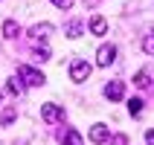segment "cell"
I'll return each mask as SVG.
<instances>
[{"label": "cell", "instance_id": "1", "mask_svg": "<svg viewBox=\"0 0 154 145\" xmlns=\"http://www.w3.org/2000/svg\"><path fill=\"white\" fill-rule=\"evenodd\" d=\"M17 76H20V81L29 84V87H44V84H47L44 73L35 70V67H29V64H20V67H17Z\"/></svg>", "mask_w": 154, "mask_h": 145}, {"label": "cell", "instance_id": "2", "mask_svg": "<svg viewBox=\"0 0 154 145\" xmlns=\"http://www.w3.org/2000/svg\"><path fill=\"white\" fill-rule=\"evenodd\" d=\"M64 107L61 104H41V119L47 122V125H55V122H64Z\"/></svg>", "mask_w": 154, "mask_h": 145}, {"label": "cell", "instance_id": "3", "mask_svg": "<svg viewBox=\"0 0 154 145\" xmlns=\"http://www.w3.org/2000/svg\"><path fill=\"white\" fill-rule=\"evenodd\" d=\"M113 61H116V47H113V44H102V47L96 50V64H99V67H111Z\"/></svg>", "mask_w": 154, "mask_h": 145}, {"label": "cell", "instance_id": "4", "mask_svg": "<svg viewBox=\"0 0 154 145\" xmlns=\"http://www.w3.org/2000/svg\"><path fill=\"white\" fill-rule=\"evenodd\" d=\"M50 35H52V23H35L32 29H29V41L32 44H44Z\"/></svg>", "mask_w": 154, "mask_h": 145}, {"label": "cell", "instance_id": "5", "mask_svg": "<svg viewBox=\"0 0 154 145\" xmlns=\"http://www.w3.org/2000/svg\"><path fill=\"white\" fill-rule=\"evenodd\" d=\"M90 64H87V61H73V64H70V78H73V81H87V76H90Z\"/></svg>", "mask_w": 154, "mask_h": 145}, {"label": "cell", "instance_id": "6", "mask_svg": "<svg viewBox=\"0 0 154 145\" xmlns=\"http://www.w3.org/2000/svg\"><path fill=\"white\" fill-rule=\"evenodd\" d=\"M108 139H111V128H108L105 122H96L93 128H90V142L102 145V142H108Z\"/></svg>", "mask_w": 154, "mask_h": 145}, {"label": "cell", "instance_id": "7", "mask_svg": "<svg viewBox=\"0 0 154 145\" xmlns=\"http://www.w3.org/2000/svg\"><path fill=\"white\" fill-rule=\"evenodd\" d=\"M105 96H108L111 102H119L122 96H125V81H108V84H105Z\"/></svg>", "mask_w": 154, "mask_h": 145}, {"label": "cell", "instance_id": "8", "mask_svg": "<svg viewBox=\"0 0 154 145\" xmlns=\"http://www.w3.org/2000/svg\"><path fill=\"white\" fill-rule=\"evenodd\" d=\"M58 139H61V145H85V139H82V134L76 128H64Z\"/></svg>", "mask_w": 154, "mask_h": 145}, {"label": "cell", "instance_id": "9", "mask_svg": "<svg viewBox=\"0 0 154 145\" xmlns=\"http://www.w3.org/2000/svg\"><path fill=\"white\" fill-rule=\"evenodd\" d=\"M6 90L15 96V99H20V96H23V81H20V76H12V78H9V81H6Z\"/></svg>", "mask_w": 154, "mask_h": 145}, {"label": "cell", "instance_id": "10", "mask_svg": "<svg viewBox=\"0 0 154 145\" xmlns=\"http://www.w3.org/2000/svg\"><path fill=\"white\" fill-rule=\"evenodd\" d=\"M90 32H93V35H105V32H108V20H105L102 15H93V17H90Z\"/></svg>", "mask_w": 154, "mask_h": 145}, {"label": "cell", "instance_id": "11", "mask_svg": "<svg viewBox=\"0 0 154 145\" xmlns=\"http://www.w3.org/2000/svg\"><path fill=\"white\" fill-rule=\"evenodd\" d=\"M15 119H17V107H15V104H9V107H3V110H0V125H3V128H6V125H12Z\"/></svg>", "mask_w": 154, "mask_h": 145}, {"label": "cell", "instance_id": "12", "mask_svg": "<svg viewBox=\"0 0 154 145\" xmlns=\"http://www.w3.org/2000/svg\"><path fill=\"white\" fill-rule=\"evenodd\" d=\"M64 32H67V38H82V32H85V23H82V20H70V23L64 26Z\"/></svg>", "mask_w": 154, "mask_h": 145}, {"label": "cell", "instance_id": "13", "mask_svg": "<svg viewBox=\"0 0 154 145\" xmlns=\"http://www.w3.org/2000/svg\"><path fill=\"white\" fill-rule=\"evenodd\" d=\"M3 35H6V38H17V35H20L17 20H6V23H3Z\"/></svg>", "mask_w": 154, "mask_h": 145}, {"label": "cell", "instance_id": "14", "mask_svg": "<svg viewBox=\"0 0 154 145\" xmlns=\"http://www.w3.org/2000/svg\"><path fill=\"white\" fill-rule=\"evenodd\" d=\"M128 113L131 116H140L143 113V99H128Z\"/></svg>", "mask_w": 154, "mask_h": 145}, {"label": "cell", "instance_id": "15", "mask_svg": "<svg viewBox=\"0 0 154 145\" xmlns=\"http://www.w3.org/2000/svg\"><path fill=\"white\" fill-rule=\"evenodd\" d=\"M134 84H137V87H148V73H146V70H140L137 76H134Z\"/></svg>", "mask_w": 154, "mask_h": 145}, {"label": "cell", "instance_id": "16", "mask_svg": "<svg viewBox=\"0 0 154 145\" xmlns=\"http://www.w3.org/2000/svg\"><path fill=\"white\" fill-rule=\"evenodd\" d=\"M143 50L154 58V35H146V38H143Z\"/></svg>", "mask_w": 154, "mask_h": 145}, {"label": "cell", "instance_id": "17", "mask_svg": "<svg viewBox=\"0 0 154 145\" xmlns=\"http://www.w3.org/2000/svg\"><path fill=\"white\" fill-rule=\"evenodd\" d=\"M50 58V50L47 47H35V61H47Z\"/></svg>", "mask_w": 154, "mask_h": 145}, {"label": "cell", "instance_id": "18", "mask_svg": "<svg viewBox=\"0 0 154 145\" xmlns=\"http://www.w3.org/2000/svg\"><path fill=\"white\" fill-rule=\"evenodd\" d=\"M52 3H55V6H58V9H64V12H67V9L73 6V0H52Z\"/></svg>", "mask_w": 154, "mask_h": 145}, {"label": "cell", "instance_id": "19", "mask_svg": "<svg viewBox=\"0 0 154 145\" xmlns=\"http://www.w3.org/2000/svg\"><path fill=\"white\" fill-rule=\"evenodd\" d=\"M113 145H128V137H125V134H119V137H113Z\"/></svg>", "mask_w": 154, "mask_h": 145}, {"label": "cell", "instance_id": "20", "mask_svg": "<svg viewBox=\"0 0 154 145\" xmlns=\"http://www.w3.org/2000/svg\"><path fill=\"white\" fill-rule=\"evenodd\" d=\"M146 142H148V145H154V128H151V131L146 134Z\"/></svg>", "mask_w": 154, "mask_h": 145}, {"label": "cell", "instance_id": "21", "mask_svg": "<svg viewBox=\"0 0 154 145\" xmlns=\"http://www.w3.org/2000/svg\"><path fill=\"white\" fill-rule=\"evenodd\" d=\"M85 3H90V6H93V3H99V0H85Z\"/></svg>", "mask_w": 154, "mask_h": 145}, {"label": "cell", "instance_id": "22", "mask_svg": "<svg viewBox=\"0 0 154 145\" xmlns=\"http://www.w3.org/2000/svg\"><path fill=\"white\" fill-rule=\"evenodd\" d=\"M0 96H3V93H0Z\"/></svg>", "mask_w": 154, "mask_h": 145}]
</instances>
